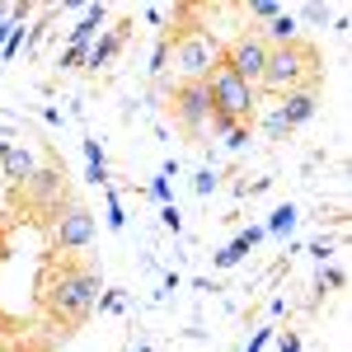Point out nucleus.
<instances>
[{
  "label": "nucleus",
  "instance_id": "1",
  "mask_svg": "<svg viewBox=\"0 0 352 352\" xmlns=\"http://www.w3.org/2000/svg\"><path fill=\"white\" fill-rule=\"evenodd\" d=\"M99 292H104V282H99V272H94V268H66L52 282L47 305H52L61 320H85V315L99 305Z\"/></svg>",
  "mask_w": 352,
  "mask_h": 352
},
{
  "label": "nucleus",
  "instance_id": "2",
  "mask_svg": "<svg viewBox=\"0 0 352 352\" xmlns=\"http://www.w3.org/2000/svg\"><path fill=\"white\" fill-rule=\"evenodd\" d=\"M207 94H212V113L230 118V122H249V118L258 113L254 85H244L240 76H230L226 66H217V71L207 76Z\"/></svg>",
  "mask_w": 352,
  "mask_h": 352
},
{
  "label": "nucleus",
  "instance_id": "3",
  "mask_svg": "<svg viewBox=\"0 0 352 352\" xmlns=\"http://www.w3.org/2000/svg\"><path fill=\"white\" fill-rule=\"evenodd\" d=\"M169 52H174V66H179L184 80H207V76L221 66V47L207 38V33H184V38H174Z\"/></svg>",
  "mask_w": 352,
  "mask_h": 352
},
{
  "label": "nucleus",
  "instance_id": "4",
  "mask_svg": "<svg viewBox=\"0 0 352 352\" xmlns=\"http://www.w3.org/2000/svg\"><path fill=\"white\" fill-rule=\"evenodd\" d=\"M305 61H310V52L305 47H268V61H263V89H277V94H292L300 85V76H305Z\"/></svg>",
  "mask_w": 352,
  "mask_h": 352
},
{
  "label": "nucleus",
  "instance_id": "5",
  "mask_svg": "<svg viewBox=\"0 0 352 352\" xmlns=\"http://www.w3.org/2000/svg\"><path fill=\"white\" fill-rule=\"evenodd\" d=\"M263 61H268V43L258 38V33H244L230 43V52L221 56V66L230 71V76H240L244 85H258L263 80Z\"/></svg>",
  "mask_w": 352,
  "mask_h": 352
},
{
  "label": "nucleus",
  "instance_id": "6",
  "mask_svg": "<svg viewBox=\"0 0 352 352\" xmlns=\"http://www.w3.org/2000/svg\"><path fill=\"white\" fill-rule=\"evenodd\" d=\"M94 235H99V221H94V212L89 207H66L61 217H56V226H52V240L66 249V254H76V249H89L94 244Z\"/></svg>",
  "mask_w": 352,
  "mask_h": 352
},
{
  "label": "nucleus",
  "instance_id": "7",
  "mask_svg": "<svg viewBox=\"0 0 352 352\" xmlns=\"http://www.w3.org/2000/svg\"><path fill=\"white\" fill-rule=\"evenodd\" d=\"M24 192H28V202L38 207V212H52V217H61L71 202H66V179H61V169H33V179L24 184Z\"/></svg>",
  "mask_w": 352,
  "mask_h": 352
},
{
  "label": "nucleus",
  "instance_id": "8",
  "mask_svg": "<svg viewBox=\"0 0 352 352\" xmlns=\"http://www.w3.org/2000/svg\"><path fill=\"white\" fill-rule=\"evenodd\" d=\"M174 113H179V122L197 132V127H207V118H212V94H207V80H184V89L174 94Z\"/></svg>",
  "mask_w": 352,
  "mask_h": 352
},
{
  "label": "nucleus",
  "instance_id": "9",
  "mask_svg": "<svg viewBox=\"0 0 352 352\" xmlns=\"http://www.w3.org/2000/svg\"><path fill=\"white\" fill-rule=\"evenodd\" d=\"M315 113H320V99H315V89H292V94H282V104H277V118L287 122V132L305 127Z\"/></svg>",
  "mask_w": 352,
  "mask_h": 352
},
{
  "label": "nucleus",
  "instance_id": "10",
  "mask_svg": "<svg viewBox=\"0 0 352 352\" xmlns=\"http://www.w3.org/2000/svg\"><path fill=\"white\" fill-rule=\"evenodd\" d=\"M33 169H38L33 151H28V146H19V141H10V146H5V155H0V179L24 188L28 179H33Z\"/></svg>",
  "mask_w": 352,
  "mask_h": 352
},
{
  "label": "nucleus",
  "instance_id": "11",
  "mask_svg": "<svg viewBox=\"0 0 352 352\" xmlns=\"http://www.w3.org/2000/svg\"><path fill=\"white\" fill-rule=\"evenodd\" d=\"M122 52V33H118V28H109V33H99V43H89V47H85V66H89V71H104V66H113V56Z\"/></svg>",
  "mask_w": 352,
  "mask_h": 352
},
{
  "label": "nucleus",
  "instance_id": "12",
  "mask_svg": "<svg viewBox=\"0 0 352 352\" xmlns=\"http://www.w3.org/2000/svg\"><path fill=\"white\" fill-rule=\"evenodd\" d=\"M296 33H300V19H296V10H282L277 19H268V33H258L268 47H292L296 43Z\"/></svg>",
  "mask_w": 352,
  "mask_h": 352
},
{
  "label": "nucleus",
  "instance_id": "13",
  "mask_svg": "<svg viewBox=\"0 0 352 352\" xmlns=\"http://www.w3.org/2000/svg\"><path fill=\"white\" fill-rule=\"evenodd\" d=\"M296 221H300V212L292 207V202H282V207L268 217V226H263V230H268V235H277V240H287V235L296 230Z\"/></svg>",
  "mask_w": 352,
  "mask_h": 352
},
{
  "label": "nucleus",
  "instance_id": "14",
  "mask_svg": "<svg viewBox=\"0 0 352 352\" xmlns=\"http://www.w3.org/2000/svg\"><path fill=\"white\" fill-rule=\"evenodd\" d=\"M207 122H212V132H221V136H226V146H230V151L249 146V132H244V122H230V118H221V113H212Z\"/></svg>",
  "mask_w": 352,
  "mask_h": 352
},
{
  "label": "nucleus",
  "instance_id": "15",
  "mask_svg": "<svg viewBox=\"0 0 352 352\" xmlns=\"http://www.w3.org/2000/svg\"><path fill=\"white\" fill-rule=\"evenodd\" d=\"M217 169H197V174H192V188H197V197H212V192H217Z\"/></svg>",
  "mask_w": 352,
  "mask_h": 352
},
{
  "label": "nucleus",
  "instance_id": "16",
  "mask_svg": "<svg viewBox=\"0 0 352 352\" xmlns=\"http://www.w3.org/2000/svg\"><path fill=\"white\" fill-rule=\"evenodd\" d=\"M249 14L268 24V19H277V14H282V5H277V0H254V5H249Z\"/></svg>",
  "mask_w": 352,
  "mask_h": 352
},
{
  "label": "nucleus",
  "instance_id": "17",
  "mask_svg": "<svg viewBox=\"0 0 352 352\" xmlns=\"http://www.w3.org/2000/svg\"><path fill=\"white\" fill-rule=\"evenodd\" d=\"M160 221H164V230H174V235H179V226H184V217H179L174 202H164V207H160Z\"/></svg>",
  "mask_w": 352,
  "mask_h": 352
},
{
  "label": "nucleus",
  "instance_id": "18",
  "mask_svg": "<svg viewBox=\"0 0 352 352\" xmlns=\"http://www.w3.org/2000/svg\"><path fill=\"white\" fill-rule=\"evenodd\" d=\"M24 43H28V28H24V24H14V33H10V43H5V56H14L19 47H24Z\"/></svg>",
  "mask_w": 352,
  "mask_h": 352
},
{
  "label": "nucleus",
  "instance_id": "19",
  "mask_svg": "<svg viewBox=\"0 0 352 352\" xmlns=\"http://www.w3.org/2000/svg\"><path fill=\"white\" fill-rule=\"evenodd\" d=\"M263 132H268L272 141H287V122H282L277 113H268V122H263Z\"/></svg>",
  "mask_w": 352,
  "mask_h": 352
},
{
  "label": "nucleus",
  "instance_id": "20",
  "mask_svg": "<svg viewBox=\"0 0 352 352\" xmlns=\"http://www.w3.org/2000/svg\"><path fill=\"white\" fill-rule=\"evenodd\" d=\"M85 160H89V169H104V146L99 141H85Z\"/></svg>",
  "mask_w": 352,
  "mask_h": 352
},
{
  "label": "nucleus",
  "instance_id": "21",
  "mask_svg": "<svg viewBox=\"0 0 352 352\" xmlns=\"http://www.w3.org/2000/svg\"><path fill=\"white\" fill-rule=\"evenodd\" d=\"M343 282H348L343 268H324V272H320V292H324V287H343Z\"/></svg>",
  "mask_w": 352,
  "mask_h": 352
},
{
  "label": "nucleus",
  "instance_id": "22",
  "mask_svg": "<svg viewBox=\"0 0 352 352\" xmlns=\"http://www.w3.org/2000/svg\"><path fill=\"white\" fill-rule=\"evenodd\" d=\"M296 19H310V24H324V19H329V10H324V5H305V10H300Z\"/></svg>",
  "mask_w": 352,
  "mask_h": 352
},
{
  "label": "nucleus",
  "instance_id": "23",
  "mask_svg": "<svg viewBox=\"0 0 352 352\" xmlns=\"http://www.w3.org/2000/svg\"><path fill=\"white\" fill-rule=\"evenodd\" d=\"M122 221H127V217H122V207H118V197L109 192V226H113V230H122Z\"/></svg>",
  "mask_w": 352,
  "mask_h": 352
},
{
  "label": "nucleus",
  "instance_id": "24",
  "mask_svg": "<svg viewBox=\"0 0 352 352\" xmlns=\"http://www.w3.org/2000/svg\"><path fill=\"white\" fill-rule=\"evenodd\" d=\"M268 343H272V329H258V333H254V343H249L244 352H263Z\"/></svg>",
  "mask_w": 352,
  "mask_h": 352
},
{
  "label": "nucleus",
  "instance_id": "25",
  "mask_svg": "<svg viewBox=\"0 0 352 352\" xmlns=\"http://www.w3.org/2000/svg\"><path fill=\"white\" fill-rule=\"evenodd\" d=\"M104 310H122V292H109V296H99Z\"/></svg>",
  "mask_w": 352,
  "mask_h": 352
},
{
  "label": "nucleus",
  "instance_id": "26",
  "mask_svg": "<svg viewBox=\"0 0 352 352\" xmlns=\"http://www.w3.org/2000/svg\"><path fill=\"white\" fill-rule=\"evenodd\" d=\"M277 352H300V338H296V333H287V338L277 343Z\"/></svg>",
  "mask_w": 352,
  "mask_h": 352
},
{
  "label": "nucleus",
  "instance_id": "27",
  "mask_svg": "<svg viewBox=\"0 0 352 352\" xmlns=\"http://www.w3.org/2000/svg\"><path fill=\"white\" fill-rule=\"evenodd\" d=\"M151 61H155V71H164V61H169V43H160V47H155V56H151Z\"/></svg>",
  "mask_w": 352,
  "mask_h": 352
},
{
  "label": "nucleus",
  "instance_id": "28",
  "mask_svg": "<svg viewBox=\"0 0 352 352\" xmlns=\"http://www.w3.org/2000/svg\"><path fill=\"white\" fill-rule=\"evenodd\" d=\"M151 192H155L160 202H169V179H155V184H151Z\"/></svg>",
  "mask_w": 352,
  "mask_h": 352
},
{
  "label": "nucleus",
  "instance_id": "29",
  "mask_svg": "<svg viewBox=\"0 0 352 352\" xmlns=\"http://www.w3.org/2000/svg\"><path fill=\"white\" fill-rule=\"evenodd\" d=\"M80 56H85V52H76V47H66V52H61V66H80Z\"/></svg>",
  "mask_w": 352,
  "mask_h": 352
},
{
  "label": "nucleus",
  "instance_id": "30",
  "mask_svg": "<svg viewBox=\"0 0 352 352\" xmlns=\"http://www.w3.org/2000/svg\"><path fill=\"white\" fill-rule=\"evenodd\" d=\"M5 146H10V141H5V136H0V155H5Z\"/></svg>",
  "mask_w": 352,
  "mask_h": 352
}]
</instances>
